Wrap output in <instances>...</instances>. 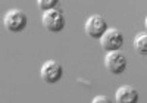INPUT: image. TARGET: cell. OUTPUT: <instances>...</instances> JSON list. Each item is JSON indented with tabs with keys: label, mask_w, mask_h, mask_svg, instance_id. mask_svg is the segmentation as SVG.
I'll use <instances>...</instances> for the list:
<instances>
[{
	"label": "cell",
	"mask_w": 147,
	"mask_h": 103,
	"mask_svg": "<svg viewBox=\"0 0 147 103\" xmlns=\"http://www.w3.org/2000/svg\"><path fill=\"white\" fill-rule=\"evenodd\" d=\"M93 102L94 103H97V102H103V103H109V100L105 97V96H97V97H94L93 99Z\"/></svg>",
	"instance_id": "10"
},
{
	"label": "cell",
	"mask_w": 147,
	"mask_h": 103,
	"mask_svg": "<svg viewBox=\"0 0 147 103\" xmlns=\"http://www.w3.org/2000/svg\"><path fill=\"white\" fill-rule=\"evenodd\" d=\"M100 43L106 52H118L124 44V35L116 28H107L100 37Z\"/></svg>",
	"instance_id": "2"
},
{
	"label": "cell",
	"mask_w": 147,
	"mask_h": 103,
	"mask_svg": "<svg viewBox=\"0 0 147 103\" xmlns=\"http://www.w3.org/2000/svg\"><path fill=\"white\" fill-rule=\"evenodd\" d=\"M134 49L138 55L146 56L147 55V34L146 33H140L134 38Z\"/></svg>",
	"instance_id": "8"
},
{
	"label": "cell",
	"mask_w": 147,
	"mask_h": 103,
	"mask_svg": "<svg viewBox=\"0 0 147 103\" xmlns=\"http://www.w3.org/2000/svg\"><path fill=\"white\" fill-rule=\"evenodd\" d=\"M115 100L118 103H136L138 100V91L131 85H122L118 88Z\"/></svg>",
	"instance_id": "7"
},
{
	"label": "cell",
	"mask_w": 147,
	"mask_h": 103,
	"mask_svg": "<svg viewBox=\"0 0 147 103\" xmlns=\"http://www.w3.org/2000/svg\"><path fill=\"white\" fill-rule=\"evenodd\" d=\"M57 5H59L57 0H50V2H49V0H38V2H37V6H38L40 9H43L44 12L52 10V9H56Z\"/></svg>",
	"instance_id": "9"
},
{
	"label": "cell",
	"mask_w": 147,
	"mask_h": 103,
	"mask_svg": "<svg viewBox=\"0 0 147 103\" xmlns=\"http://www.w3.org/2000/svg\"><path fill=\"white\" fill-rule=\"evenodd\" d=\"M3 22H5V27H6L7 31H10V33H19V31H22L24 28L27 27L28 19H27V15L24 14L22 10L15 9V10L7 12Z\"/></svg>",
	"instance_id": "3"
},
{
	"label": "cell",
	"mask_w": 147,
	"mask_h": 103,
	"mask_svg": "<svg viewBox=\"0 0 147 103\" xmlns=\"http://www.w3.org/2000/svg\"><path fill=\"white\" fill-rule=\"evenodd\" d=\"M85 33L91 38H100L107 30V22L100 15H93L85 21Z\"/></svg>",
	"instance_id": "6"
},
{
	"label": "cell",
	"mask_w": 147,
	"mask_h": 103,
	"mask_svg": "<svg viewBox=\"0 0 147 103\" xmlns=\"http://www.w3.org/2000/svg\"><path fill=\"white\" fill-rule=\"evenodd\" d=\"M40 75L41 78L49 83V84H55L57 81H60L63 75V68L59 62L56 60H47L44 65L41 66V71H40Z\"/></svg>",
	"instance_id": "5"
},
{
	"label": "cell",
	"mask_w": 147,
	"mask_h": 103,
	"mask_svg": "<svg viewBox=\"0 0 147 103\" xmlns=\"http://www.w3.org/2000/svg\"><path fill=\"white\" fill-rule=\"evenodd\" d=\"M43 27L49 33H59L65 28V15L60 7L44 12L43 15Z\"/></svg>",
	"instance_id": "1"
},
{
	"label": "cell",
	"mask_w": 147,
	"mask_h": 103,
	"mask_svg": "<svg viewBox=\"0 0 147 103\" xmlns=\"http://www.w3.org/2000/svg\"><path fill=\"white\" fill-rule=\"evenodd\" d=\"M105 66L110 74L121 75L127 69V58L121 52H109L105 58Z\"/></svg>",
	"instance_id": "4"
}]
</instances>
